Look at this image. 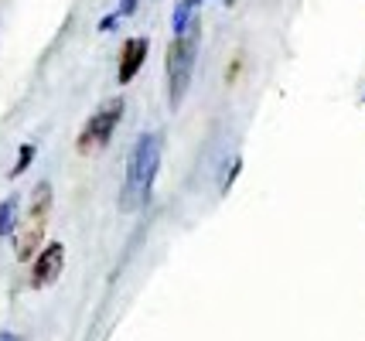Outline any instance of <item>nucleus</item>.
Listing matches in <instances>:
<instances>
[{"label":"nucleus","instance_id":"obj_1","mask_svg":"<svg viewBox=\"0 0 365 341\" xmlns=\"http://www.w3.org/2000/svg\"><path fill=\"white\" fill-rule=\"evenodd\" d=\"M158 167H160V137L158 133H140L133 150H130L127 184H123V195H120V209L137 211L147 205L154 178H158Z\"/></svg>","mask_w":365,"mask_h":341},{"label":"nucleus","instance_id":"obj_2","mask_svg":"<svg viewBox=\"0 0 365 341\" xmlns=\"http://www.w3.org/2000/svg\"><path fill=\"white\" fill-rule=\"evenodd\" d=\"M198 38H202V24L191 21L185 31L175 34V41L168 48V99H171V106H181V99L191 85V72H195V58H198Z\"/></svg>","mask_w":365,"mask_h":341},{"label":"nucleus","instance_id":"obj_3","mask_svg":"<svg viewBox=\"0 0 365 341\" xmlns=\"http://www.w3.org/2000/svg\"><path fill=\"white\" fill-rule=\"evenodd\" d=\"M48 215H51V184L41 181L38 188L31 192V205H28V215L21 219L17 226V260H31L38 243L45 239V226H48Z\"/></svg>","mask_w":365,"mask_h":341},{"label":"nucleus","instance_id":"obj_4","mask_svg":"<svg viewBox=\"0 0 365 341\" xmlns=\"http://www.w3.org/2000/svg\"><path fill=\"white\" fill-rule=\"evenodd\" d=\"M123 120V99H110V103H103L93 116H89V123L82 127L79 133V154H93V150H103V147L110 144L113 130H116V123Z\"/></svg>","mask_w":365,"mask_h":341},{"label":"nucleus","instance_id":"obj_5","mask_svg":"<svg viewBox=\"0 0 365 341\" xmlns=\"http://www.w3.org/2000/svg\"><path fill=\"white\" fill-rule=\"evenodd\" d=\"M62 266H65V246L62 243L45 246V249L38 253V260H34L31 283L34 287H48V283H55L58 273H62Z\"/></svg>","mask_w":365,"mask_h":341},{"label":"nucleus","instance_id":"obj_6","mask_svg":"<svg viewBox=\"0 0 365 341\" xmlns=\"http://www.w3.org/2000/svg\"><path fill=\"white\" fill-rule=\"evenodd\" d=\"M143 58H147V38H130L127 45H123V51H120V72H116L120 85L133 82V75L143 65Z\"/></svg>","mask_w":365,"mask_h":341},{"label":"nucleus","instance_id":"obj_7","mask_svg":"<svg viewBox=\"0 0 365 341\" xmlns=\"http://www.w3.org/2000/svg\"><path fill=\"white\" fill-rule=\"evenodd\" d=\"M17 226V195H11L4 205H0V239Z\"/></svg>","mask_w":365,"mask_h":341},{"label":"nucleus","instance_id":"obj_8","mask_svg":"<svg viewBox=\"0 0 365 341\" xmlns=\"http://www.w3.org/2000/svg\"><path fill=\"white\" fill-rule=\"evenodd\" d=\"M198 4H205V0H181V4H178L175 17H171V24H175V34H178V31H185V28L191 24V11H195Z\"/></svg>","mask_w":365,"mask_h":341},{"label":"nucleus","instance_id":"obj_9","mask_svg":"<svg viewBox=\"0 0 365 341\" xmlns=\"http://www.w3.org/2000/svg\"><path fill=\"white\" fill-rule=\"evenodd\" d=\"M31 157H34V147L31 144H24L21 147V154H17V164H14V171H11V174H24V171H28V164H31Z\"/></svg>","mask_w":365,"mask_h":341},{"label":"nucleus","instance_id":"obj_10","mask_svg":"<svg viewBox=\"0 0 365 341\" xmlns=\"http://www.w3.org/2000/svg\"><path fill=\"white\" fill-rule=\"evenodd\" d=\"M0 341H17L14 335H7V331H4V335H0Z\"/></svg>","mask_w":365,"mask_h":341}]
</instances>
